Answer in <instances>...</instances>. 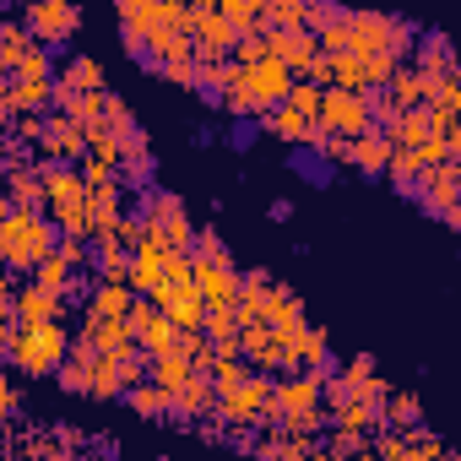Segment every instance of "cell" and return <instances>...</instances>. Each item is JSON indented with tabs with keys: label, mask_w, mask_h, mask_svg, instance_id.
Wrapping results in <instances>:
<instances>
[{
	"label": "cell",
	"mask_w": 461,
	"mask_h": 461,
	"mask_svg": "<svg viewBox=\"0 0 461 461\" xmlns=\"http://www.w3.org/2000/svg\"><path fill=\"white\" fill-rule=\"evenodd\" d=\"M55 240H60V228L50 222V212H28V206L0 212V267L6 272H33V261L50 256Z\"/></svg>",
	"instance_id": "1"
},
{
	"label": "cell",
	"mask_w": 461,
	"mask_h": 461,
	"mask_svg": "<svg viewBox=\"0 0 461 461\" xmlns=\"http://www.w3.org/2000/svg\"><path fill=\"white\" fill-rule=\"evenodd\" d=\"M217 423L234 429H272V375L267 369H245L234 385L217 391Z\"/></svg>",
	"instance_id": "2"
},
{
	"label": "cell",
	"mask_w": 461,
	"mask_h": 461,
	"mask_svg": "<svg viewBox=\"0 0 461 461\" xmlns=\"http://www.w3.org/2000/svg\"><path fill=\"white\" fill-rule=\"evenodd\" d=\"M66 348H71L66 321H17V342H12L6 358L23 375H55L60 358H66Z\"/></svg>",
	"instance_id": "3"
},
{
	"label": "cell",
	"mask_w": 461,
	"mask_h": 461,
	"mask_svg": "<svg viewBox=\"0 0 461 461\" xmlns=\"http://www.w3.org/2000/svg\"><path fill=\"white\" fill-rule=\"evenodd\" d=\"M456 195H461V163H456V158H445V163H429V168L418 174V190H412V201H418L429 217H439L445 228H461V206H456Z\"/></svg>",
	"instance_id": "4"
},
{
	"label": "cell",
	"mask_w": 461,
	"mask_h": 461,
	"mask_svg": "<svg viewBox=\"0 0 461 461\" xmlns=\"http://www.w3.org/2000/svg\"><path fill=\"white\" fill-rule=\"evenodd\" d=\"M23 23H28V33L39 39V44H50V50H60L71 33H82V6L77 0H23Z\"/></svg>",
	"instance_id": "5"
},
{
	"label": "cell",
	"mask_w": 461,
	"mask_h": 461,
	"mask_svg": "<svg viewBox=\"0 0 461 461\" xmlns=\"http://www.w3.org/2000/svg\"><path fill=\"white\" fill-rule=\"evenodd\" d=\"M141 375H147V353H141V348H136V353H98V358H93V375H87V396L120 402L125 385H136Z\"/></svg>",
	"instance_id": "6"
},
{
	"label": "cell",
	"mask_w": 461,
	"mask_h": 461,
	"mask_svg": "<svg viewBox=\"0 0 461 461\" xmlns=\"http://www.w3.org/2000/svg\"><path fill=\"white\" fill-rule=\"evenodd\" d=\"M331 136H364L375 125L369 114V93H353V87H326L321 93V114H315Z\"/></svg>",
	"instance_id": "7"
},
{
	"label": "cell",
	"mask_w": 461,
	"mask_h": 461,
	"mask_svg": "<svg viewBox=\"0 0 461 461\" xmlns=\"http://www.w3.org/2000/svg\"><path fill=\"white\" fill-rule=\"evenodd\" d=\"M190 283L201 288L206 304H240V294H245L234 256H195L190 250Z\"/></svg>",
	"instance_id": "8"
},
{
	"label": "cell",
	"mask_w": 461,
	"mask_h": 461,
	"mask_svg": "<svg viewBox=\"0 0 461 461\" xmlns=\"http://www.w3.org/2000/svg\"><path fill=\"white\" fill-rule=\"evenodd\" d=\"M288 82H294V71L283 66V60H256V66H240V87L256 98V109H272V104H283L288 98Z\"/></svg>",
	"instance_id": "9"
},
{
	"label": "cell",
	"mask_w": 461,
	"mask_h": 461,
	"mask_svg": "<svg viewBox=\"0 0 461 461\" xmlns=\"http://www.w3.org/2000/svg\"><path fill=\"white\" fill-rule=\"evenodd\" d=\"M212 412H217V385H212V375H206V369H195L185 385H174V391H168V418L201 423V418H212Z\"/></svg>",
	"instance_id": "10"
},
{
	"label": "cell",
	"mask_w": 461,
	"mask_h": 461,
	"mask_svg": "<svg viewBox=\"0 0 461 461\" xmlns=\"http://www.w3.org/2000/svg\"><path fill=\"white\" fill-rule=\"evenodd\" d=\"M152 304H158L179 331H195V326H201V315H206V299H201V288H195V283H163V288L152 294Z\"/></svg>",
	"instance_id": "11"
},
{
	"label": "cell",
	"mask_w": 461,
	"mask_h": 461,
	"mask_svg": "<svg viewBox=\"0 0 461 461\" xmlns=\"http://www.w3.org/2000/svg\"><path fill=\"white\" fill-rule=\"evenodd\" d=\"M240 353L250 369H267V375L283 369V337L267 321H240Z\"/></svg>",
	"instance_id": "12"
},
{
	"label": "cell",
	"mask_w": 461,
	"mask_h": 461,
	"mask_svg": "<svg viewBox=\"0 0 461 461\" xmlns=\"http://www.w3.org/2000/svg\"><path fill=\"white\" fill-rule=\"evenodd\" d=\"M87 152V136H82V125L71 120V114H50L44 120V136H39V158H66V163H77Z\"/></svg>",
	"instance_id": "13"
},
{
	"label": "cell",
	"mask_w": 461,
	"mask_h": 461,
	"mask_svg": "<svg viewBox=\"0 0 461 461\" xmlns=\"http://www.w3.org/2000/svg\"><path fill=\"white\" fill-rule=\"evenodd\" d=\"M267 55L283 60V66L299 77V71L310 66V55H321V44H315L310 28H272V33H267Z\"/></svg>",
	"instance_id": "14"
},
{
	"label": "cell",
	"mask_w": 461,
	"mask_h": 461,
	"mask_svg": "<svg viewBox=\"0 0 461 461\" xmlns=\"http://www.w3.org/2000/svg\"><path fill=\"white\" fill-rule=\"evenodd\" d=\"M12 315L17 321H66V294H55L44 283L12 288Z\"/></svg>",
	"instance_id": "15"
},
{
	"label": "cell",
	"mask_w": 461,
	"mask_h": 461,
	"mask_svg": "<svg viewBox=\"0 0 461 461\" xmlns=\"http://www.w3.org/2000/svg\"><path fill=\"white\" fill-rule=\"evenodd\" d=\"M331 353V331L326 326H299L294 337H283V369H310L315 358H326Z\"/></svg>",
	"instance_id": "16"
},
{
	"label": "cell",
	"mask_w": 461,
	"mask_h": 461,
	"mask_svg": "<svg viewBox=\"0 0 461 461\" xmlns=\"http://www.w3.org/2000/svg\"><path fill=\"white\" fill-rule=\"evenodd\" d=\"M418 71H434V77H456V50H450V39L439 33V28H429V33H418L412 39V55H407Z\"/></svg>",
	"instance_id": "17"
},
{
	"label": "cell",
	"mask_w": 461,
	"mask_h": 461,
	"mask_svg": "<svg viewBox=\"0 0 461 461\" xmlns=\"http://www.w3.org/2000/svg\"><path fill=\"white\" fill-rule=\"evenodd\" d=\"M6 201H12V206H28V212H44L50 195H44V174H39V163L23 158V163L6 168Z\"/></svg>",
	"instance_id": "18"
},
{
	"label": "cell",
	"mask_w": 461,
	"mask_h": 461,
	"mask_svg": "<svg viewBox=\"0 0 461 461\" xmlns=\"http://www.w3.org/2000/svg\"><path fill=\"white\" fill-rule=\"evenodd\" d=\"M261 321H267L277 337H294L310 315H304V299H299V294H288L283 283H272V294H267V315H261Z\"/></svg>",
	"instance_id": "19"
},
{
	"label": "cell",
	"mask_w": 461,
	"mask_h": 461,
	"mask_svg": "<svg viewBox=\"0 0 461 461\" xmlns=\"http://www.w3.org/2000/svg\"><path fill=\"white\" fill-rule=\"evenodd\" d=\"M434 82H439L434 71H418L412 60H402V66H396V77L385 82V93H391V98H396L402 109H412V104H429V93H434Z\"/></svg>",
	"instance_id": "20"
},
{
	"label": "cell",
	"mask_w": 461,
	"mask_h": 461,
	"mask_svg": "<svg viewBox=\"0 0 461 461\" xmlns=\"http://www.w3.org/2000/svg\"><path fill=\"white\" fill-rule=\"evenodd\" d=\"M385 163H391V136L385 131H364V136H353V168L358 174H369V179H380L385 174Z\"/></svg>",
	"instance_id": "21"
},
{
	"label": "cell",
	"mask_w": 461,
	"mask_h": 461,
	"mask_svg": "<svg viewBox=\"0 0 461 461\" xmlns=\"http://www.w3.org/2000/svg\"><path fill=\"white\" fill-rule=\"evenodd\" d=\"M125 283L136 288V294H158L163 288V250H152V245H136L131 250V272H125Z\"/></svg>",
	"instance_id": "22"
},
{
	"label": "cell",
	"mask_w": 461,
	"mask_h": 461,
	"mask_svg": "<svg viewBox=\"0 0 461 461\" xmlns=\"http://www.w3.org/2000/svg\"><path fill=\"white\" fill-rule=\"evenodd\" d=\"M190 55V33L185 28H147V71L152 66H163V60H185Z\"/></svg>",
	"instance_id": "23"
},
{
	"label": "cell",
	"mask_w": 461,
	"mask_h": 461,
	"mask_svg": "<svg viewBox=\"0 0 461 461\" xmlns=\"http://www.w3.org/2000/svg\"><path fill=\"white\" fill-rule=\"evenodd\" d=\"M44 212H50V222L60 228L66 240H93V212H87V201H50Z\"/></svg>",
	"instance_id": "24"
},
{
	"label": "cell",
	"mask_w": 461,
	"mask_h": 461,
	"mask_svg": "<svg viewBox=\"0 0 461 461\" xmlns=\"http://www.w3.org/2000/svg\"><path fill=\"white\" fill-rule=\"evenodd\" d=\"M55 77H60L66 87H77V93H104V87H109V77H104V66H98L93 55H71L66 66H55Z\"/></svg>",
	"instance_id": "25"
},
{
	"label": "cell",
	"mask_w": 461,
	"mask_h": 461,
	"mask_svg": "<svg viewBox=\"0 0 461 461\" xmlns=\"http://www.w3.org/2000/svg\"><path fill=\"white\" fill-rule=\"evenodd\" d=\"M131 299H136V288H131V283H114V277H104V283L87 294L82 315H125V310H131Z\"/></svg>",
	"instance_id": "26"
},
{
	"label": "cell",
	"mask_w": 461,
	"mask_h": 461,
	"mask_svg": "<svg viewBox=\"0 0 461 461\" xmlns=\"http://www.w3.org/2000/svg\"><path fill=\"white\" fill-rule=\"evenodd\" d=\"M125 407H131L136 418H152V423H158V418H168V391L141 375L136 385H125Z\"/></svg>",
	"instance_id": "27"
},
{
	"label": "cell",
	"mask_w": 461,
	"mask_h": 461,
	"mask_svg": "<svg viewBox=\"0 0 461 461\" xmlns=\"http://www.w3.org/2000/svg\"><path fill=\"white\" fill-rule=\"evenodd\" d=\"M28 277H33V283H44V288H55V294H66V299H71V288H77V267H71V261H66L60 250L39 256Z\"/></svg>",
	"instance_id": "28"
},
{
	"label": "cell",
	"mask_w": 461,
	"mask_h": 461,
	"mask_svg": "<svg viewBox=\"0 0 461 461\" xmlns=\"http://www.w3.org/2000/svg\"><path fill=\"white\" fill-rule=\"evenodd\" d=\"M412 423H423V402H418L412 391H385V402H380V429H412Z\"/></svg>",
	"instance_id": "29"
},
{
	"label": "cell",
	"mask_w": 461,
	"mask_h": 461,
	"mask_svg": "<svg viewBox=\"0 0 461 461\" xmlns=\"http://www.w3.org/2000/svg\"><path fill=\"white\" fill-rule=\"evenodd\" d=\"M256 120H261V131H267V136H277V141H288V147H299V136H304V125H310V120H304V114H294L288 104H272V109H261Z\"/></svg>",
	"instance_id": "30"
},
{
	"label": "cell",
	"mask_w": 461,
	"mask_h": 461,
	"mask_svg": "<svg viewBox=\"0 0 461 461\" xmlns=\"http://www.w3.org/2000/svg\"><path fill=\"white\" fill-rule=\"evenodd\" d=\"M195 71H201V93H222L228 82H234V71H240V60L234 55H195Z\"/></svg>",
	"instance_id": "31"
},
{
	"label": "cell",
	"mask_w": 461,
	"mask_h": 461,
	"mask_svg": "<svg viewBox=\"0 0 461 461\" xmlns=\"http://www.w3.org/2000/svg\"><path fill=\"white\" fill-rule=\"evenodd\" d=\"M33 44V33H28V23L23 17H6V12H0V66H17L23 60V50Z\"/></svg>",
	"instance_id": "32"
},
{
	"label": "cell",
	"mask_w": 461,
	"mask_h": 461,
	"mask_svg": "<svg viewBox=\"0 0 461 461\" xmlns=\"http://www.w3.org/2000/svg\"><path fill=\"white\" fill-rule=\"evenodd\" d=\"M418 174H423V163H418V152L412 147H391V163H385V179L402 190V195H412L418 190Z\"/></svg>",
	"instance_id": "33"
},
{
	"label": "cell",
	"mask_w": 461,
	"mask_h": 461,
	"mask_svg": "<svg viewBox=\"0 0 461 461\" xmlns=\"http://www.w3.org/2000/svg\"><path fill=\"white\" fill-rule=\"evenodd\" d=\"M402 439H407V461H450V445H445L439 434H429L423 423L402 429Z\"/></svg>",
	"instance_id": "34"
},
{
	"label": "cell",
	"mask_w": 461,
	"mask_h": 461,
	"mask_svg": "<svg viewBox=\"0 0 461 461\" xmlns=\"http://www.w3.org/2000/svg\"><path fill=\"white\" fill-rule=\"evenodd\" d=\"M331 87H353V93H364V87H369V71H364V55H353V50H342V55H331Z\"/></svg>",
	"instance_id": "35"
},
{
	"label": "cell",
	"mask_w": 461,
	"mask_h": 461,
	"mask_svg": "<svg viewBox=\"0 0 461 461\" xmlns=\"http://www.w3.org/2000/svg\"><path fill=\"white\" fill-rule=\"evenodd\" d=\"M12 77H55V50L33 39V44L23 50V60L12 66Z\"/></svg>",
	"instance_id": "36"
},
{
	"label": "cell",
	"mask_w": 461,
	"mask_h": 461,
	"mask_svg": "<svg viewBox=\"0 0 461 461\" xmlns=\"http://www.w3.org/2000/svg\"><path fill=\"white\" fill-rule=\"evenodd\" d=\"M152 77H163V82H174V87H190V93H201L195 55H185V60H163V66H152Z\"/></svg>",
	"instance_id": "37"
},
{
	"label": "cell",
	"mask_w": 461,
	"mask_h": 461,
	"mask_svg": "<svg viewBox=\"0 0 461 461\" xmlns=\"http://www.w3.org/2000/svg\"><path fill=\"white\" fill-rule=\"evenodd\" d=\"M114 174H120L125 190H147V185H152V152H141V158H120Z\"/></svg>",
	"instance_id": "38"
},
{
	"label": "cell",
	"mask_w": 461,
	"mask_h": 461,
	"mask_svg": "<svg viewBox=\"0 0 461 461\" xmlns=\"http://www.w3.org/2000/svg\"><path fill=\"white\" fill-rule=\"evenodd\" d=\"M190 0H152V28H185Z\"/></svg>",
	"instance_id": "39"
},
{
	"label": "cell",
	"mask_w": 461,
	"mask_h": 461,
	"mask_svg": "<svg viewBox=\"0 0 461 461\" xmlns=\"http://www.w3.org/2000/svg\"><path fill=\"white\" fill-rule=\"evenodd\" d=\"M114 240H120L125 250H136V245L147 240V217H141V206H136V212H120V222H114Z\"/></svg>",
	"instance_id": "40"
},
{
	"label": "cell",
	"mask_w": 461,
	"mask_h": 461,
	"mask_svg": "<svg viewBox=\"0 0 461 461\" xmlns=\"http://www.w3.org/2000/svg\"><path fill=\"white\" fill-rule=\"evenodd\" d=\"M396 66H402V55H391V50H375V55H364V71H369V87H385V82L396 77Z\"/></svg>",
	"instance_id": "41"
},
{
	"label": "cell",
	"mask_w": 461,
	"mask_h": 461,
	"mask_svg": "<svg viewBox=\"0 0 461 461\" xmlns=\"http://www.w3.org/2000/svg\"><path fill=\"white\" fill-rule=\"evenodd\" d=\"M429 104H434V109L461 114V82H456V77H439V82H434V93H429Z\"/></svg>",
	"instance_id": "42"
},
{
	"label": "cell",
	"mask_w": 461,
	"mask_h": 461,
	"mask_svg": "<svg viewBox=\"0 0 461 461\" xmlns=\"http://www.w3.org/2000/svg\"><path fill=\"white\" fill-rule=\"evenodd\" d=\"M60 114H71V120L82 125V120H93V114H104V93H71V104H66Z\"/></svg>",
	"instance_id": "43"
},
{
	"label": "cell",
	"mask_w": 461,
	"mask_h": 461,
	"mask_svg": "<svg viewBox=\"0 0 461 461\" xmlns=\"http://www.w3.org/2000/svg\"><path fill=\"white\" fill-rule=\"evenodd\" d=\"M12 136H17L23 147H39V136H44V114H39V109H28V114H17V125H12Z\"/></svg>",
	"instance_id": "44"
},
{
	"label": "cell",
	"mask_w": 461,
	"mask_h": 461,
	"mask_svg": "<svg viewBox=\"0 0 461 461\" xmlns=\"http://www.w3.org/2000/svg\"><path fill=\"white\" fill-rule=\"evenodd\" d=\"M77 174H82V185H98V179H114V163H104V158L82 152V158H77Z\"/></svg>",
	"instance_id": "45"
},
{
	"label": "cell",
	"mask_w": 461,
	"mask_h": 461,
	"mask_svg": "<svg viewBox=\"0 0 461 461\" xmlns=\"http://www.w3.org/2000/svg\"><path fill=\"white\" fill-rule=\"evenodd\" d=\"M163 283H190V250H163Z\"/></svg>",
	"instance_id": "46"
},
{
	"label": "cell",
	"mask_w": 461,
	"mask_h": 461,
	"mask_svg": "<svg viewBox=\"0 0 461 461\" xmlns=\"http://www.w3.org/2000/svg\"><path fill=\"white\" fill-rule=\"evenodd\" d=\"M190 250L195 256H228V245H222V234L206 222V228H195V240H190Z\"/></svg>",
	"instance_id": "47"
},
{
	"label": "cell",
	"mask_w": 461,
	"mask_h": 461,
	"mask_svg": "<svg viewBox=\"0 0 461 461\" xmlns=\"http://www.w3.org/2000/svg\"><path fill=\"white\" fill-rule=\"evenodd\" d=\"M321 158H326V163H342V168H353V136H326Z\"/></svg>",
	"instance_id": "48"
},
{
	"label": "cell",
	"mask_w": 461,
	"mask_h": 461,
	"mask_svg": "<svg viewBox=\"0 0 461 461\" xmlns=\"http://www.w3.org/2000/svg\"><path fill=\"white\" fill-rule=\"evenodd\" d=\"M23 412V396H17V385L0 375V418H17Z\"/></svg>",
	"instance_id": "49"
},
{
	"label": "cell",
	"mask_w": 461,
	"mask_h": 461,
	"mask_svg": "<svg viewBox=\"0 0 461 461\" xmlns=\"http://www.w3.org/2000/svg\"><path fill=\"white\" fill-rule=\"evenodd\" d=\"M120 44H125L131 55H147V28H125V23H120Z\"/></svg>",
	"instance_id": "50"
},
{
	"label": "cell",
	"mask_w": 461,
	"mask_h": 461,
	"mask_svg": "<svg viewBox=\"0 0 461 461\" xmlns=\"http://www.w3.org/2000/svg\"><path fill=\"white\" fill-rule=\"evenodd\" d=\"M240 283H245V288H267V283H277V277H272L267 267H250V272H240Z\"/></svg>",
	"instance_id": "51"
},
{
	"label": "cell",
	"mask_w": 461,
	"mask_h": 461,
	"mask_svg": "<svg viewBox=\"0 0 461 461\" xmlns=\"http://www.w3.org/2000/svg\"><path fill=\"white\" fill-rule=\"evenodd\" d=\"M12 125H17V109H12V104H6V98H0V136H6V131H12Z\"/></svg>",
	"instance_id": "52"
},
{
	"label": "cell",
	"mask_w": 461,
	"mask_h": 461,
	"mask_svg": "<svg viewBox=\"0 0 461 461\" xmlns=\"http://www.w3.org/2000/svg\"><path fill=\"white\" fill-rule=\"evenodd\" d=\"M12 288H17V283H12V272L0 267V304H12Z\"/></svg>",
	"instance_id": "53"
},
{
	"label": "cell",
	"mask_w": 461,
	"mask_h": 461,
	"mask_svg": "<svg viewBox=\"0 0 461 461\" xmlns=\"http://www.w3.org/2000/svg\"><path fill=\"white\" fill-rule=\"evenodd\" d=\"M12 201H6V168H0V212H6Z\"/></svg>",
	"instance_id": "54"
},
{
	"label": "cell",
	"mask_w": 461,
	"mask_h": 461,
	"mask_svg": "<svg viewBox=\"0 0 461 461\" xmlns=\"http://www.w3.org/2000/svg\"><path fill=\"white\" fill-rule=\"evenodd\" d=\"M6 87H12V71H6V66H0V93H6Z\"/></svg>",
	"instance_id": "55"
}]
</instances>
